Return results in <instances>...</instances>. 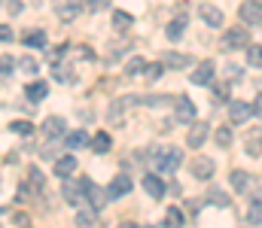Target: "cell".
I'll return each instance as SVG.
<instances>
[{
	"label": "cell",
	"instance_id": "1",
	"mask_svg": "<svg viewBox=\"0 0 262 228\" xmlns=\"http://www.w3.org/2000/svg\"><path fill=\"white\" fill-rule=\"evenodd\" d=\"M180 158H183V152L180 149H159L156 155H152V164H156V170L159 173H174L177 167H180Z\"/></svg>",
	"mask_w": 262,
	"mask_h": 228
},
{
	"label": "cell",
	"instance_id": "2",
	"mask_svg": "<svg viewBox=\"0 0 262 228\" xmlns=\"http://www.w3.org/2000/svg\"><path fill=\"white\" fill-rule=\"evenodd\" d=\"M89 183L92 180H85V176H64V201L67 204H82L85 201V192H89Z\"/></svg>",
	"mask_w": 262,
	"mask_h": 228
},
{
	"label": "cell",
	"instance_id": "3",
	"mask_svg": "<svg viewBox=\"0 0 262 228\" xmlns=\"http://www.w3.org/2000/svg\"><path fill=\"white\" fill-rule=\"evenodd\" d=\"M223 46H226V49H247V46H250V31H244V28H229V31L223 34Z\"/></svg>",
	"mask_w": 262,
	"mask_h": 228
},
{
	"label": "cell",
	"instance_id": "4",
	"mask_svg": "<svg viewBox=\"0 0 262 228\" xmlns=\"http://www.w3.org/2000/svg\"><path fill=\"white\" fill-rule=\"evenodd\" d=\"M174 119H177L180 125H192V122H195V104H192L189 97H180V100H177V110H174Z\"/></svg>",
	"mask_w": 262,
	"mask_h": 228
},
{
	"label": "cell",
	"instance_id": "5",
	"mask_svg": "<svg viewBox=\"0 0 262 228\" xmlns=\"http://www.w3.org/2000/svg\"><path fill=\"white\" fill-rule=\"evenodd\" d=\"M250 116H253V104H244V100H229V119H232L235 125L247 122Z\"/></svg>",
	"mask_w": 262,
	"mask_h": 228
},
{
	"label": "cell",
	"instance_id": "6",
	"mask_svg": "<svg viewBox=\"0 0 262 228\" xmlns=\"http://www.w3.org/2000/svg\"><path fill=\"white\" fill-rule=\"evenodd\" d=\"M128 192H131V176H128V173L113 176V183H110V189H107L110 201H113V198H122V195H128Z\"/></svg>",
	"mask_w": 262,
	"mask_h": 228
},
{
	"label": "cell",
	"instance_id": "7",
	"mask_svg": "<svg viewBox=\"0 0 262 228\" xmlns=\"http://www.w3.org/2000/svg\"><path fill=\"white\" fill-rule=\"evenodd\" d=\"M213 158H207V155H198V158H192V176H198V180H207V176H213Z\"/></svg>",
	"mask_w": 262,
	"mask_h": 228
},
{
	"label": "cell",
	"instance_id": "8",
	"mask_svg": "<svg viewBox=\"0 0 262 228\" xmlns=\"http://www.w3.org/2000/svg\"><path fill=\"white\" fill-rule=\"evenodd\" d=\"M204 140H207V125L204 122H192V128H189V134H186V146H204Z\"/></svg>",
	"mask_w": 262,
	"mask_h": 228
},
{
	"label": "cell",
	"instance_id": "9",
	"mask_svg": "<svg viewBox=\"0 0 262 228\" xmlns=\"http://www.w3.org/2000/svg\"><path fill=\"white\" fill-rule=\"evenodd\" d=\"M238 15H241L247 24H259V21H262V6H259V3H253V0H247V3H241Z\"/></svg>",
	"mask_w": 262,
	"mask_h": 228
},
{
	"label": "cell",
	"instance_id": "10",
	"mask_svg": "<svg viewBox=\"0 0 262 228\" xmlns=\"http://www.w3.org/2000/svg\"><path fill=\"white\" fill-rule=\"evenodd\" d=\"M198 15H201L204 24H210V28H223V12H220L213 3H204V6L198 9Z\"/></svg>",
	"mask_w": 262,
	"mask_h": 228
},
{
	"label": "cell",
	"instance_id": "11",
	"mask_svg": "<svg viewBox=\"0 0 262 228\" xmlns=\"http://www.w3.org/2000/svg\"><path fill=\"white\" fill-rule=\"evenodd\" d=\"M143 189H146V195L156 198V201L165 195V183H162V176H156V173H146V176H143Z\"/></svg>",
	"mask_w": 262,
	"mask_h": 228
},
{
	"label": "cell",
	"instance_id": "12",
	"mask_svg": "<svg viewBox=\"0 0 262 228\" xmlns=\"http://www.w3.org/2000/svg\"><path fill=\"white\" fill-rule=\"evenodd\" d=\"M43 134H46L49 140L61 137V134H64V119H61V116H49V119L43 122Z\"/></svg>",
	"mask_w": 262,
	"mask_h": 228
},
{
	"label": "cell",
	"instance_id": "13",
	"mask_svg": "<svg viewBox=\"0 0 262 228\" xmlns=\"http://www.w3.org/2000/svg\"><path fill=\"white\" fill-rule=\"evenodd\" d=\"M85 198H89V204L95 207V210H101L107 201H110V195H107V189H98L95 183H89V192H85Z\"/></svg>",
	"mask_w": 262,
	"mask_h": 228
},
{
	"label": "cell",
	"instance_id": "14",
	"mask_svg": "<svg viewBox=\"0 0 262 228\" xmlns=\"http://www.w3.org/2000/svg\"><path fill=\"white\" fill-rule=\"evenodd\" d=\"M244 149H247V155H250V158L262 155V131H259V128H253V131L244 137Z\"/></svg>",
	"mask_w": 262,
	"mask_h": 228
},
{
	"label": "cell",
	"instance_id": "15",
	"mask_svg": "<svg viewBox=\"0 0 262 228\" xmlns=\"http://www.w3.org/2000/svg\"><path fill=\"white\" fill-rule=\"evenodd\" d=\"M76 173V158L73 155H64V158H55V176H73Z\"/></svg>",
	"mask_w": 262,
	"mask_h": 228
},
{
	"label": "cell",
	"instance_id": "16",
	"mask_svg": "<svg viewBox=\"0 0 262 228\" xmlns=\"http://www.w3.org/2000/svg\"><path fill=\"white\" fill-rule=\"evenodd\" d=\"M79 12H82V3H79V0H67V3L58 6V18H61V21H73Z\"/></svg>",
	"mask_w": 262,
	"mask_h": 228
},
{
	"label": "cell",
	"instance_id": "17",
	"mask_svg": "<svg viewBox=\"0 0 262 228\" xmlns=\"http://www.w3.org/2000/svg\"><path fill=\"white\" fill-rule=\"evenodd\" d=\"M192 82H195V85H210V82H213V64L204 61L195 73H192Z\"/></svg>",
	"mask_w": 262,
	"mask_h": 228
},
{
	"label": "cell",
	"instance_id": "18",
	"mask_svg": "<svg viewBox=\"0 0 262 228\" xmlns=\"http://www.w3.org/2000/svg\"><path fill=\"white\" fill-rule=\"evenodd\" d=\"M229 183H232L235 192H247V189H250V173H247V170H232Z\"/></svg>",
	"mask_w": 262,
	"mask_h": 228
},
{
	"label": "cell",
	"instance_id": "19",
	"mask_svg": "<svg viewBox=\"0 0 262 228\" xmlns=\"http://www.w3.org/2000/svg\"><path fill=\"white\" fill-rule=\"evenodd\" d=\"M21 43H25L28 49H40V46H46V31H28V34L21 37Z\"/></svg>",
	"mask_w": 262,
	"mask_h": 228
},
{
	"label": "cell",
	"instance_id": "20",
	"mask_svg": "<svg viewBox=\"0 0 262 228\" xmlns=\"http://www.w3.org/2000/svg\"><path fill=\"white\" fill-rule=\"evenodd\" d=\"M46 91H49V88H46V82H31V85L25 88V94H28V100H31V104H40V100L46 97Z\"/></svg>",
	"mask_w": 262,
	"mask_h": 228
},
{
	"label": "cell",
	"instance_id": "21",
	"mask_svg": "<svg viewBox=\"0 0 262 228\" xmlns=\"http://www.w3.org/2000/svg\"><path fill=\"white\" fill-rule=\"evenodd\" d=\"M189 64H192V58H189V55H177V52H168V55H165V67L180 70V67H189Z\"/></svg>",
	"mask_w": 262,
	"mask_h": 228
},
{
	"label": "cell",
	"instance_id": "22",
	"mask_svg": "<svg viewBox=\"0 0 262 228\" xmlns=\"http://www.w3.org/2000/svg\"><path fill=\"white\" fill-rule=\"evenodd\" d=\"M0 219H9V222H15V225H28V222H31V216H28V213L9 210V207H0Z\"/></svg>",
	"mask_w": 262,
	"mask_h": 228
},
{
	"label": "cell",
	"instance_id": "23",
	"mask_svg": "<svg viewBox=\"0 0 262 228\" xmlns=\"http://www.w3.org/2000/svg\"><path fill=\"white\" fill-rule=\"evenodd\" d=\"M113 146V140H110V134L107 131H101V134H95V140H92V152H98V155H104V152Z\"/></svg>",
	"mask_w": 262,
	"mask_h": 228
},
{
	"label": "cell",
	"instance_id": "24",
	"mask_svg": "<svg viewBox=\"0 0 262 228\" xmlns=\"http://www.w3.org/2000/svg\"><path fill=\"white\" fill-rule=\"evenodd\" d=\"M183 31H186V18L180 15L177 21H171V24H168V40H180V37H183Z\"/></svg>",
	"mask_w": 262,
	"mask_h": 228
},
{
	"label": "cell",
	"instance_id": "25",
	"mask_svg": "<svg viewBox=\"0 0 262 228\" xmlns=\"http://www.w3.org/2000/svg\"><path fill=\"white\" fill-rule=\"evenodd\" d=\"M183 222H186V216H183V210H180V207H171V210H168V213H165V225H183Z\"/></svg>",
	"mask_w": 262,
	"mask_h": 228
},
{
	"label": "cell",
	"instance_id": "26",
	"mask_svg": "<svg viewBox=\"0 0 262 228\" xmlns=\"http://www.w3.org/2000/svg\"><path fill=\"white\" fill-rule=\"evenodd\" d=\"M85 143H89L85 131H73V134H67V146H70V149H79V146H85Z\"/></svg>",
	"mask_w": 262,
	"mask_h": 228
},
{
	"label": "cell",
	"instance_id": "27",
	"mask_svg": "<svg viewBox=\"0 0 262 228\" xmlns=\"http://www.w3.org/2000/svg\"><path fill=\"white\" fill-rule=\"evenodd\" d=\"M76 225H98L95 207H92V210H79V213H76Z\"/></svg>",
	"mask_w": 262,
	"mask_h": 228
},
{
	"label": "cell",
	"instance_id": "28",
	"mask_svg": "<svg viewBox=\"0 0 262 228\" xmlns=\"http://www.w3.org/2000/svg\"><path fill=\"white\" fill-rule=\"evenodd\" d=\"M21 0H0V12H9V15H21Z\"/></svg>",
	"mask_w": 262,
	"mask_h": 228
},
{
	"label": "cell",
	"instance_id": "29",
	"mask_svg": "<svg viewBox=\"0 0 262 228\" xmlns=\"http://www.w3.org/2000/svg\"><path fill=\"white\" fill-rule=\"evenodd\" d=\"M113 28H116V31H128L131 28V15L128 12H113Z\"/></svg>",
	"mask_w": 262,
	"mask_h": 228
},
{
	"label": "cell",
	"instance_id": "30",
	"mask_svg": "<svg viewBox=\"0 0 262 228\" xmlns=\"http://www.w3.org/2000/svg\"><path fill=\"white\" fill-rule=\"evenodd\" d=\"M216 143L226 149V146H232V128L229 125H223V128H216Z\"/></svg>",
	"mask_w": 262,
	"mask_h": 228
},
{
	"label": "cell",
	"instance_id": "31",
	"mask_svg": "<svg viewBox=\"0 0 262 228\" xmlns=\"http://www.w3.org/2000/svg\"><path fill=\"white\" fill-rule=\"evenodd\" d=\"M131 49V43H116L113 49H110V58H107V64H116L119 58H122V52H128Z\"/></svg>",
	"mask_w": 262,
	"mask_h": 228
},
{
	"label": "cell",
	"instance_id": "32",
	"mask_svg": "<svg viewBox=\"0 0 262 228\" xmlns=\"http://www.w3.org/2000/svg\"><path fill=\"white\" fill-rule=\"evenodd\" d=\"M247 222H250V225H262V201H256V204L250 207V213H247Z\"/></svg>",
	"mask_w": 262,
	"mask_h": 228
},
{
	"label": "cell",
	"instance_id": "33",
	"mask_svg": "<svg viewBox=\"0 0 262 228\" xmlns=\"http://www.w3.org/2000/svg\"><path fill=\"white\" fill-rule=\"evenodd\" d=\"M247 61H250L253 67H262V46H250V49H247Z\"/></svg>",
	"mask_w": 262,
	"mask_h": 228
},
{
	"label": "cell",
	"instance_id": "34",
	"mask_svg": "<svg viewBox=\"0 0 262 228\" xmlns=\"http://www.w3.org/2000/svg\"><path fill=\"white\" fill-rule=\"evenodd\" d=\"M143 67H146V64H143V58H131L128 64H125V73L137 76V73H143Z\"/></svg>",
	"mask_w": 262,
	"mask_h": 228
},
{
	"label": "cell",
	"instance_id": "35",
	"mask_svg": "<svg viewBox=\"0 0 262 228\" xmlns=\"http://www.w3.org/2000/svg\"><path fill=\"white\" fill-rule=\"evenodd\" d=\"M162 70H165V64H149V67H143V73H146L149 82H156V79L162 76Z\"/></svg>",
	"mask_w": 262,
	"mask_h": 228
},
{
	"label": "cell",
	"instance_id": "36",
	"mask_svg": "<svg viewBox=\"0 0 262 228\" xmlns=\"http://www.w3.org/2000/svg\"><path fill=\"white\" fill-rule=\"evenodd\" d=\"M9 131H12V134H31V131H34V125H31V122H12V125H9Z\"/></svg>",
	"mask_w": 262,
	"mask_h": 228
},
{
	"label": "cell",
	"instance_id": "37",
	"mask_svg": "<svg viewBox=\"0 0 262 228\" xmlns=\"http://www.w3.org/2000/svg\"><path fill=\"white\" fill-rule=\"evenodd\" d=\"M21 70L28 76H37V70H40V64L34 61V58H21Z\"/></svg>",
	"mask_w": 262,
	"mask_h": 228
},
{
	"label": "cell",
	"instance_id": "38",
	"mask_svg": "<svg viewBox=\"0 0 262 228\" xmlns=\"http://www.w3.org/2000/svg\"><path fill=\"white\" fill-rule=\"evenodd\" d=\"M9 73H12V58L3 55V58H0V79H9Z\"/></svg>",
	"mask_w": 262,
	"mask_h": 228
},
{
	"label": "cell",
	"instance_id": "39",
	"mask_svg": "<svg viewBox=\"0 0 262 228\" xmlns=\"http://www.w3.org/2000/svg\"><path fill=\"white\" fill-rule=\"evenodd\" d=\"M55 79H58V82H70V79H73L70 67H64V64H55Z\"/></svg>",
	"mask_w": 262,
	"mask_h": 228
},
{
	"label": "cell",
	"instance_id": "40",
	"mask_svg": "<svg viewBox=\"0 0 262 228\" xmlns=\"http://www.w3.org/2000/svg\"><path fill=\"white\" fill-rule=\"evenodd\" d=\"M210 201H213V204H216V207H226V204H229V198H226V195H223V192H216V189H213V192H210Z\"/></svg>",
	"mask_w": 262,
	"mask_h": 228
},
{
	"label": "cell",
	"instance_id": "41",
	"mask_svg": "<svg viewBox=\"0 0 262 228\" xmlns=\"http://www.w3.org/2000/svg\"><path fill=\"white\" fill-rule=\"evenodd\" d=\"M9 40H12V31L6 24H0V43H9Z\"/></svg>",
	"mask_w": 262,
	"mask_h": 228
},
{
	"label": "cell",
	"instance_id": "42",
	"mask_svg": "<svg viewBox=\"0 0 262 228\" xmlns=\"http://www.w3.org/2000/svg\"><path fill=\"white\" fill-rule=\"evenodd\" d=\"M216 94H220V97H229V82H220V85H216Z\"/></svg>",
	"mask_w": 262,
	"mask_h": 228
},
{
	"label": "cell",
	"instance_id": "43",
	"mask_svg": "<svg viewBox=\"0 0 262 228\" xmlns=\"http://www.w3.org/2000/svg\"><path fill=\"white\" fill-rule=\"evenodd\" d=\"M107 3H110V0H89V3H85V6H92V9H104V6H107Z\"/></svg>",
	"mask_w": 262,
	"mask_h": 228
},
{
	"label": "cell",
	"instance_id": "44",
	"mask_svg": "<svg viewBox=\"0 0 262 228\" xmlns=\"http://www.w3.org/2000/svg\"><path fill=\"white\" fill-rule=\"evenodd\" d=\"M79 55H82V58H85V61H92V58H95V52H92V49H89V46H82V49H79Z\"/></svg>",
	"mask_w": 262,
	"mask_h": 228
},
{
	"label": "cell",
	"instance_id": "45",
	"mask_svg": "<svg viewBox=\"0 0 262 228\" xmlns=\"http://www.w3.org/2000/svg\"><path fill=\"white\" fill-rule=\"evenodd\" d=\"M253 113H256V116H262V94L256 97V104H253Z\"/></svg>",
	"mask_w": 262,
	"mask_h": 228
},
{
	"label": "cell",
	"instance_id": "46",
	"mask_svg": "<svg viewBox=\"0 0 262 228\" xmlns=\"http://www.w3.org/2000/svg\"><path fill=\"white\" fill-rule=\"evenodd\" d=\"M253 3H259V6H262V0H253Z\"/></svg>",
	"mask_w": 262,
	"mask_h": 228
}]
</instances>
